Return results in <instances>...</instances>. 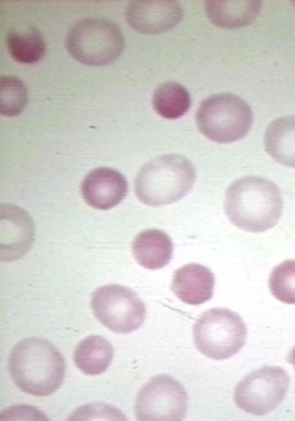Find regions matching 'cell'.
<instances>
[{"instance_id":"44dd1931","label":"cell","mask_w":295,"mask_h":421,"mask_svg":"<svg viewBox=\"0 0 295 421\" xmlns=\"http://www.w3.org/2000/svg\"><path fill=\"white\" fill-rule=\"evenodd\" d=\"M268 283L272 295L277 300L295 305V260H285L275 266Z\"/></svg>"},{"instance_id":"7402d4cb","label":"cell","mask_w":295,"mask_h":421,"mask_svg":"<svg viewBox=\"0 0 295 421\" xmlns=\"http://www.w3.org/2000/svg\"><path fill=\"white\" fill-rule=\"evenodd\" d=\"M122 417V414L113 406L100 403H92L76 410L69 420H123Z\"/></svg>"},{"instance_id":"9a60e30c","label":"cell","mask_w":295,"mask_h":421,"mask_svg":"<svg viewBox=\"0 0 295 421\" xmlns=\"http://www.w3.org/2000/svg\"><path fill=\"white\" fill-rule=\"evenodd\" d=\"M206 15L214 25L226 29L239 28L251 24L258 16L261 1H205Z\"/></svg>"},{"instance_id":"277c9868","label":"cell","mask_w":295,"mask_h":421,"mask_svg":"<svg viewBox=\"0 0 295 421\" xmlns=\"http://www.w3.org/2000/svg\"><path fill=\"white\" fill-rule=\"evenodd\" d=\"M195 121L199 131L217 143H230L243 138L253 122L248 103L231 93L212 95L199 105Z\"/></svg>"},{"instance_id":"ac0fdd59","label":"cell","mask_w":295,"mask_h":421,"mask_svg":"<svg viewBox=\"0 0 295 421\" xmlns=\"http://www.w3.org/2000/svg\"><path fill=\"white\" fill-rule=\"evenodd\" d=\"M6 45L11 57L24 64L39 61L46 50L42 34L36 27L10 31L6 36Z\"/></svg>"},{"instance_id":"3957f363","label":"cell","mask_w":295,"mask_h":421,"mask_svg":"<svg viewBox=\"0 0 295 421\" xmlns=\"http://www.w3.org/2000/svg\"><path fill=\"white\" fill-rule=\"evenodd\" d=\"M196 177L193 163L177 154L158 156L146 163L135 180V192L143 203L158 207L176 202L192 188Z\"/></svg>"},{"instance_id":"5b68a950","label":"cell","mask_w":295,"mask_h":421,"mask_svg":"<svg viewBox=\"0 0 295 421\" xmlns=\"http://www.w3.org/2000/svg\"><path fill=\"white\" fill-rule=\"evenodd\" d=\"M66 47L78 62L90 66L108 65L123 52L125 39L115 23L88 18L74 25L66 36Z\"/></svg>"},{"instance_id":"5bb4252c","label":"cell","mask_w":295,"mask_h":421,"mask_svg":"<svg viewBox=\"0 0 295 421\" xmlns=\"http://www.w3.org/2000/svg\"><path fill=\"white\" fill-rule=\"evenodd\" d=\"M132 249L135 259L141 266L149 269H158L170 262L173 243L162 230L146 229L135 236Z\"/></svg>"},{"instance_id":"7c38bea8","label":"cell","mask_w":295,"mask_h":421,"mask_svg":"<svg viewBox=\"0 0 295 421\" xmlns=\"http://www.w3.org/2000/svg\"><path fill=\"white\" fill-rule=\"evenodd\" d=\"M32 220L22 208L1 205V260H15L25 255L34 240Z\"/></svg>"},{"instance_id":"8992f818","label":"cell","mask_w":295,"mask_h":421,"mask_svg":"<svg viewBox=\"0 0 295 421\" xmlns=\"http://www.w3.org/2000/svg\"><path fill=\"white\" fill-rule=\"evenodd\" d=\"M193 336L200 353L212 359L222 360L242 349L247 337V327L235 312L226 308H212L196 320Z\"/></svg>"},{"instance_id":"8fae6325","label":"cell","mask_w":295,"mask_h":421,"mask_svg":"<svg viewBox=\"0 0 295 421\" xmlns=\"http://www.w3.org/2000/svg\"><path fill=\"white\" fill-rule=\"evenodd\" d=\"M128 184L125 177L116 169L100 167L90 171L81 185L85 203L98 210H109L126 196Z\"/></svg>"},{"instance_id":"52a82bcc","label":"cell","mask_w":295,"mask_h":421,"mask_svg":"<svg viewBox=\"0 0 295 421\" xmlns=\"http://www.w3.org/2000/svg\"><path fill=\"white\" fill-rule=\"evenodd\" d=\"M90 305L96 319L115 333L132 332L142 325L146 317L145 305L137 293L118 284L96 289Z\"/></svg>"},{"instance_id":"2e32d148","label":"cell","mask_w":295,"mask_h":421,"mask_svg":"<svg viewBox=\"0 0 295 421\" xmlns=\"http://www.w3.org/2000/svg\"><path fill=\"white\" fill-rule=\"evenodd\" d=\"M267 153L277 163L295 168V116H284L273 121L264 134Z\"/></svg>"},{"instance_id":"9c48e42d","label":"cell","mask_w":295,"mask_h":421,"mask_svg":"<svg viewBox=\"0 0 295 421\" xmlns=\"http://www.w3.org/2000/svg\"><path fill=\"white\" fill-rule=\"evenodd\" d=\"M187 393L177 380L166 375L152 377L139 390L135 405L138 420L178 421L184 418Z\"/></svg>"},{"instance_id":"d6986e66","label":"cell","mask_w":295,"mask_h":421,"mask_svg":"<svg viewBox=\"0 0 295 421\" xmlns=\"http://www.w3.org/2000/svg\"><path fill=\"white\" fill-rule=\"evenodd\" d=\"M191 103L188 90L174 81L162 83L153 93L154 110L160 116L167 119H176L184 115L189 109Z\"/></svg>"},{"instance_id":"e0dca14e","label":"cell","mask_w":295,"mask_h":421,"mask_svg":"<svg viewBox=\"0 0 295 421\" xmlns=\"http://www.w3.org/2000/svg\"><path fill=\"white\" fill-rule=\"evenodd\" d=\"M114 349L102 336L90 335L83 339L74 352V361L83 373L96 375L104 372L110 365Z\"/></svg>"},{"instance_id":"ba28073f","label":"cell","mask_w":295,"mask_h":421,"mask_svg":"<svg viewBox=\"0 0 295 421\" xmlns=\"http://www.w3.org/2000/svg\"><path fill=\"white\" fill-rule=\"evenodd\" d=\"M289 377L277 366H263L249 373L236 386L234 400L243 411L263 415L275 409L284 398Z\"/></svg>"},{"instance_id":"603a6c76","label":"cell","mask_w":295,"mask_h":421,"mask_svg":"<svg viewBox=\"0 0 295 421\" xmlns=\"http://www.w3.org/2000/svg\"><path fill=\"white\" fill-rule=\"evenodd\" d=\"M288 361L292 364L295 368V347L291 350L288 356Z\"/></svg>"},{"instance_id":"7a4b0ae2","label":"cell","mask_w":295,"mask_h":421,"mask_svg":"<svg viewBox=\"0 0 295 421\" xmlns=\"http://www.w3.org/2000/svg\"><path fill=\"white\" fill-rule=\"evenodd\" d=\"M8 368L20 390L38 396L55 392L65 373L64 360L58 349L49 341L36 337L24 339L13 347Z\"/></svg>"},{"instance_id":"30bf717a","label":"cell","mask_w":295,"mask_h":421,"mask_svg":"<svg viewBox=\"0 0 295 421\" xmlns=\"http://www.w3.org/2000/svg\"><path fill=\"white\" fill-rule=\"evenodd\" d=\"M181 6L175 1H133L127 6L125 17L130 27L145 34H156L171 29L182 19Z\"/></svg>"},{"instance_id":"4fadbf2b","label":"cell","mask_w":295,"mask_h":421,"mask_svg":"<svg viewBox=\"0 0 295 421\" xmlns=\"http://www.w3.org/2000/svg\"><path fill=\"white\" fill-rule=\"evenodd\" d=\"M214 286V274L207 267L189 263L174 272L171 289L182 302L198 305L212 297Z\"/></svg>"},{"instance_id":"6da1fadb","label":"cell","mask_w":295,"mask_h":421,"mask_svg":"<svg viewBox=\"0 0 295 421\" xmlns=\"http://www.w3.org/2000/svg\"><path fill=\"white\" fill-rule=\"evenodd\" d=\"M281 192L271 180L248 175L233 181L227 188L224 210L237 227L262 232L274 227L282 211Z\"/></svg>"},{"instance_id":"ffe728a7","label":"cell","mask_w":295,"mask_h":421,"mask_svg":"<svg viewBox=\"0 0 295 421\" xmlns=\"http://www.w3.org/2000/svg\"><path fill=\"white\" fill-rule=\"evenodd\" d=\"M28 93L24 82L15 76L0 79V112L6 116H15L25 109Z\"/></svg>"}]
</instances>
